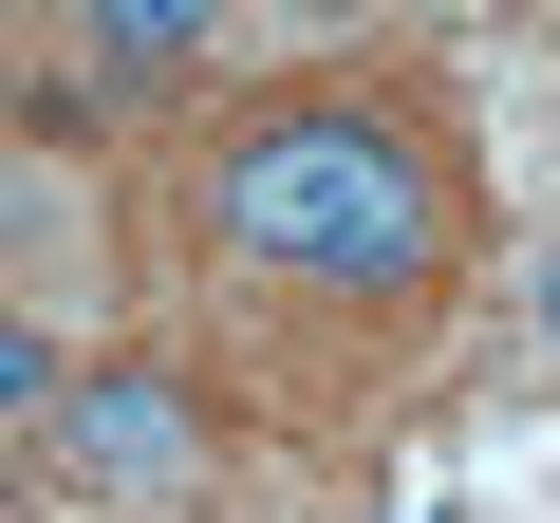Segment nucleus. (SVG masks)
Listing matches in <instances>:
<instances>
[{
	"mask_svg": "<svg viewBox=\"0 0 560 523\" xmlns=\"http://www.w3.org/2000/svg\"><path fill=\"white\" fill-rule=\"evenodd\" d=\"M150 224H168L187 374L243 430H355V411H393L467 337V300H486L467 131H448V94L374 75V57H300V75L224 94L150 168Z\"/></svg>",
	"mask_w": 560,
	"mask_h": 523,
	"instance_id": "1",
	"label": "nucleus"
},
{
	"mask_svg": "<svg viewBox=\"0 0 560 523\" xmlns=\"http://www.w3.org/2000/svg\"><path fill=\"white\" fill-rule=\"evenodd\" d=\"M206 467H224V393L187 356H94L38 486L57 504H113V523H206Z\"/></svg>",
	"mask_w": 560,
	"mask_h": 523,
	"instance_id": "2",
	"label": "nucleus"
},
{
	"mask_svg": "<svg viewBox=\"0 0 560 523\" xmlns=\"http://www.w3.org/2000/svg\"><path fill=\"white\" fill-rule=\"evenodd\" d=\"M0 243H20V300H38V318H94V300H113V206H94V168H75L57 131L0 168Z\"/></svg>",
	"mask_w": 560,
	"mask_h": 523,
	"instance_id": "3",
	"label": "nucleus"
},
{
	"mask_svg": "<svg viewBox=\"0 0 560 523\" xmlns=\"http://www.w3.org/2000/svg\"><path fill=\"white\" fill-rule=\"evenodd\" d=\"M57 20H75L94 94L168 113V94H206V57H224V20H243V0H57Z\"/></svg>",
	"mask_w": 560,
	"mask_h": 523,
	"instance_id": "4",
	"label": "nucleus"
},
{
	"mask_svg": "<svg viewBox=\"0 0 560 523\" xmlns=\"http://www.w3.org/2000/svg\"><path fill=\"white\" fill-rule=\"evenodd\" d=\"M57 411H75V356H57V318L20 300V318H0V430H20V467H57Z\"/></svg>",
	"mask_w": 560,
	"mask_h": 523,
	"instance_id": "5",
	"label": "nucleus"
},
{
	"mask_svg": "<svg viewBox=\"0 0 560 523\" xmlns=\"http://www.w3.org/2000/svg\"><path fill=\"white\" fill-rule=\"evenodd\" d=\"M504 356L560 393V224H541V243H504Z\"/></svg>",
	"mask_w": 560,
	"mask_h": 523,
	"instance_id": "6",
	"label": "nucleus"
},
{
	"mask_svg": "<svg viewBox=\"0 0 560 523\" xmlns=\"http://www.w3.org/2000/svg\"><path fill=\"white\" fill-rule=\"evenodd\" d=\"M243 20H261V38H280V57H355V38H374V20H393V0H243Z\"/></svg>",
	"mask_w": 560,
	"mask_h": 523,
	"instance_id": "7",
	"label": "nucleus"
},
{
	"mask_svg": "<svg viewBox=\"0 0 560 523\" xmlns=\"http://www.w3.org/2000/svg\"><path fill=\"white\" fill-rule=\"evenodd\" d=\"M430 20H504V0H430Z\"/></svg>",
	"mask_w": 560,
	"mask_h": 523,
	"instance_id": "8",
	"label": "nucleus"
},
{
	"mask_svg": "<svg viewBox=\"0 0 560 523\" xmlns=\"http://www.w3.org/2000/svg\"><path fill=\"white\" fill-rule=\"evenodd\" d=\"M38 523H113V504H38Z\"/></svg>",
	"mask_w": 560,
	"mask_h": 523,
	"instance_id": "9",
	"label": "nucleus"
}]
</instances>
